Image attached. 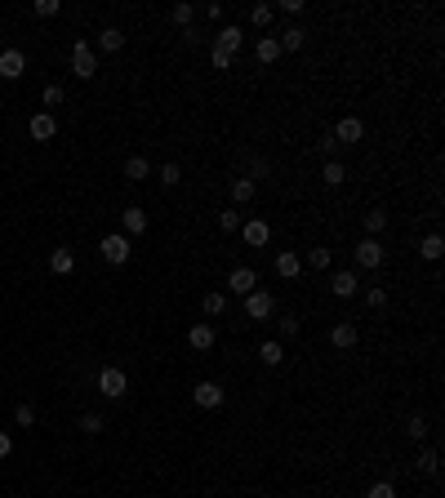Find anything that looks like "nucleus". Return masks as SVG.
Instances as JSON below:
<instances>
[{
	"label": "nucleus",
	"instance_id": "nucleus-1",
	"mask_svg": "<svg viewBox=\"0 0 445 498\" xmlns=\"http://www.w3.org/2000/svg\"><path fill=\"white\" fill-rule=\"evenodd\" d=\"M98 254H103L111 267H121V262H129V254H134V240L121 236V231H111V236L98 240Z\"/></svg>",
	"mask_w": 445,
	"mask_h": 498
},
{
	"label": "nucleus",
	"instance_id": "nucleus-2",
	"mask_svg": "<svg viewBox=\"0 0 445 498\" xmlns=\"http://www.w3.org/2000/svg\"><path fill=\"white\" fill-rule=\"evenodd\" d=\"M72 76H80V80L98 76V54H94L89 40H76V45H72Z\"/></svg>",
	"mask_w": 445,
	"mask_h": 498
},
{
	"label": "nucleus",
	"instance_id": "nucleus-3",
	"mask_svg": "<svg viewBox=\"0 0 445 498\" xmlns=\"http://www.w3.org/2000/svg\"><path fill=\"white\" fill-rule=\"evenodd\" d=\"M98 392H103L107 401H121V396L129 392V378H125V370H116V365L98 370Z\"/></svg>",
	"mask_w": 445,
	"mask_h": 498
},
{
	"label": "nucleus",
	"instance_id": "nucleus-4",
	"mask_svg": "<svg viewBox=\"0 0 445 498\" xmlns=\"http://www.w3.org/2000/svg\"><path fill=\"white\" fill-rule=\"evenodd\" d=\"M268 316H276V298L268 289L245 294V321H268Z\"/></svg>",
	"mask_w": 445,
	"mask_h": 498
},
{
	"label": "nucleus",
	"instance_id": "nucleus-5",
	"mask_svg": "<svg viewBox=\"0 0 445 498\" xmlns=\"http://www.w3.org/2000/svg\"><path fill=\"white\" fill-rule=\"evenodd\" d=\"M329 134H334V143H339V147H352V143H361V138H366V125H361L356 116H343V121H339L334 129H329Z\"/></svg>",
	"mask_w": 445,
	"mask_h": 498
},
{
	"label": "nucleus",
	"instance_id": "nucleus-6",
	"mask_svg": "<svg viewBox=\"0 0 445 498\" xmlns=\"http://www.w3.org/2000/svg\"><path fill=\"white\" fill-rule=\"evenodd\" d=\"M27 134L36 138V143H49V138L58 134V121H54V111H36V116L27 121Z\"/></svg>",
	"mask_w": 445,
	"mask_h": 498
},
{
	"label": "nucleus",
	"instance_id": "nucleus-7",
	"mask_svg": "<svg viewBox=\"0 0 445 498\" xmlns=\"http://www.w3.org/2000/svg\"><path fill=\"white\" fill-rule=\"evenodd\" d=\"M383 258H388V249L378 245V236H366L356 245V262H361V267H383Z\"/></svg>",
	"mask_w": 445,
	"mask_h": 498
},
{
	"label": "nucleus",
	"instance_id": "nucleus-8",
	"mask_svg": "<svg viewBox=\"0 0 445 498\" xmlns=\"http://www.w3.org/2000/svg\"><path fill=\"white\" fill-rule=\"evenodd\" d=\"M227 289H232V294H254L258 289V272L254 267H232V272H227Z\"/></svg>",
	"mask_w": 445,
	"mask_h": 498
},
{
	"label": "nucleus",
	"instance_id": "nucleus-9",
	"mask_svg": "<svg viewBox=\"0 0 445 498\" xmlns=\"http://www.w3.org/2000/svg\"><path fill=\"white\" fill-rule=\"evenodd\" d=\"M192 401L201 405V409H219V405L227 401V392H223L219 383H196V387H192Z\"/></svg>",
	"mask_w": 445,
	"mask_h": 498
},
{
	"label": "nucleus",
	"instance_id": "nucleus-10",
	"mask_svg": "<svg viewBox=\"0 0 445 498\" xmlns=\"http://www.w3.org/2000/svg\"><path fill=\"white\" fill-rule=\"evenodd\" d=\"M241 240L250 245V249H263V245L272 240V227L263 223V218H250V223H241Z\"/></svg>",
	"mask_w": 445,
	"mask_h": 498
},
{
	"label": "nucleus",
	"instance_id": "nucleus-11",
	"mask_svg": "<svg viewBox=\"0 0 445 498\" xmlns=\"http://www.w3.org/2000/svg\"><path fill=\"white\" fill-rule=\"evenodd\" d=\"M187 343L196 347V352H209V347H214V343H219V329H214L209 321H196V325L187 329Z\"/></svg>",
	"mask_w": 445,
	"mask_h": 498
},
{
	"label": "nucleus",
	"instance_id": "nucleus-12",
	"mask_svg": "<svg viewBox=\"0 0 445 498\" xmlns=\"http://www.w3.org/2000/svg\"><path fill=\"white\" fill-rule=\"evenodd\" d=\"M23 72H27V54H23V49H5V54H0V76L18 80Z\"/></svg>",
	"mask_w": 445,
	"mask_h": 498
},
{
	"label": "nucleus",
	"instance_id": "nucleus-13",
	"mask_svg": "<svg viewBox=\"0 0 445 498\" xmlns=\"http://www.w3.org/2000/svg\"><path fill=\"white\" fill-rule=\"evenodd\" d=\"M143 231H147V214H143L138 205H129V209L121 214V236L134 240V236H143Z\"/></svg>",
	"mask_w": 445,
	"mask_h": 498
},
{
	"label": "nucleus",
	"instance_id": "nucleus-14",
	"mask_svg": "<svg viewBox=\"0 0 445 498\" xmlns=\"http://www.w3.org/2000/svg\"><path fill=\"white\" fill-rule=\"evenodd\" d=\"M356 338H361V334H356V325H352V321H339L334 329H329V343H334L339 352H352Z\"/></svg>",
	"mask_w": 445,
	"mask_h": 498
},
{
	"label": "nucleus",
	"instance_id": "nucleus-15",
	"mask_svg": "<svg viewBox=\"0 0 445 498\" xmlns=\"http://www.w3.org/2000/svg\"><path fill=\"white\" fill-rule=\"evenodd\" d=\"M299 272H303V258L294 254V249H281V254H276V276H281V280H294Z\"/></svg>",
	"mask_w": 445,
	"mask_h": 498
},
{
	"label": "nucleus",
	"instance_id": "nucleus-16",
	"mask_svg": "<svg viewBox=\"0 0 445 498\" xmlns=\"http://www.w3.org/2000/svg\"><path fill=\"white\" fill-rule=\"evenodd\" d=\"M227 192H232V209H236V205H250V201H254V192H258V182L241 174V178H232V187H227Z\"/></svg>",
	"mask_w": 445,
	"mask_h": 498
},
{
	"label": "nucleus",
	"instance_id": "nucleus-17",
	"mask_svg": "<svg viewBox=\"0 0 445 498\" xmlns=\"http://www.w3.org/2000/svg\"><path fill=\"white\" fill-rule=\"evenodd\" d=\"M329 289L339 298H352V294H361V280H356V272H334L329 276Z\"/></svg>",
	"mask_w": 445,
	"mask_h": 498
},
{
	"label": "nucleus",
	"instance_id": "nucleus-18",
	"mask_svg": "<svg viewBox=\"0 0 445 498\" xmlns=\"http://www.w3.org/2000/svg\"><path fill=\"white\" fill-rule=\"evenodd\" d=\"M49 272H54V276H72L76 272V254H72V249H54V254H49Z\"/></svg>",
	"mask_w": 445,
	"mask_h": 498
},
{
	"label": "nucleus",
	"instance_id": "nucleus-19",
	"mask_svg": "<svg viewBox=\"0 0 445 498\" xmlns=\"http://www.w3.org/2000/svg\"><path fill=\"white\" fill-rule=\"evenodd\" d=\"M254 58L263 62V67H272V62L281 58V45H276V36H258V45H254Z\"/></svg>",
	"mask_w": 445,
	"mask_h": 498
},
{
	"label": "nucleus",
	"instance_id": "nucleus-20",
	"mask_svg": "<svg viewBox=\"0 0 445 498\" xmlns=\"http://www.w3.org/2000/svg\"><path fill=\"white\" fill-rule=\"evenodd\" d=\"M241 40H245V36H241V27H223L219 36H214V49H223V54H232V58H236Z\"/></svg>",
	"mask_w": 445,
	"mask_h": 498
},
{
	"label": "nucleus",
	"instance_id": "nucleus-21",
	"mask_svg": "<svg viewBox=\"0 0 445 498\" xmlns=\"http://www.w3.org/2000/svg\"><path fill=\"white\" fill-rule=\"evenodd\" d=\"M98 49H103V54H116V49H125V31H121V27H103V31H98Z\"/></svg>",
	"mask_w": 445,
	"mask_h": 498
},
{
	"label": "nucleus",
	"instance_id": "nucleus-22",
	"mask_svg": "<svg viewBox=\"0 0 445 498\" xmlns=\"http://www.w3.org/2000/svg\"><path fill=\"white\" fill-rule=\"evenodd\" d=\"M419 254H423L427 262H436V258L445 254V240H441V231H427V236H423V245H419Z\"/></svg>",
	"mask_w": 445,
	"mask_h": 498
},
{
	"label": "nucleus",
	"instance_id": "nucleus-23",
	"mask_svg": "<svg viewBox=\"0 0 445 498\" xmlns=\"http://www.w3.org/2000/svg\"><path fill=\"white\" fill-rule=\"evenodd\" d=\"M276 45H281V54H285V49H303L307 45V31L303 27H285L281 36H276Z\"/></svg>",
	"mask_w": 445,
	"mask_h": 498
},
{
	"label": "nucleus",
	"instance_id": "nucleus-24",
	"mask_svg": "<svg viewBox=\"0 0 445 498\" xmlns=\"http://www.w3.org/2000/svg\"><path fill=\"white\" fill-rule=\"evenodd\" d=\"M343 178H348V170H343V160H325V165H321V182H325V187H339Z\"/></svg>",
	"mask_w": 445,
	"mask_h": 498
},
{
	"label": "nucleus",
	"instance_id": "nucleus-25",
	"mask_svg": "<svg viewBox=\"0 0 445 498\" xmlns=\"http://www.w3.org/2000/svg\"><path fill=\"white\" fill-rule=\"evenodd\" d=\"M258 360L263 365H281L285 360V347L276 343V338H268V343H258Z\"/></svg>",
	"mask_w": 445,
	"mask_h": 498
},
{
	"label": "nucleus",
	"instance_id": "nucleus-26",
	"mask_svg": "<svg viewBox=\"0 0 445 498\" xmlns=\"http://www.w3.org/2000/svg\"><path fill=\"white\" fill-rule=\"evenodd\" d=\"M147 174H152V165H147V156H129V160H125V178H129V182H143Z\"/></svg>",
	"mask_w": 445,
	"mask_h": 498
},
{
	"label": "nucleus",
	"instance_id": "nucleus-27",
	"mask_svg": "<svg viewBox=\"0 0 445 498\" xmlns=\"http://www.w3.org/2000/svg\"><path fill=\"white\" fill-rule=\"evenodd\" d=\"M223 311H227V294L209 289V294H205V316H223Z\"/></svg>",
	"mask_w": 445,
	"mask_h": 498
},
{
	"label": "nucleus",
	"instance_id": "nucleus-28",
	"mask_svg": "<svg viewBox=\"0 0 445 498\" xmlns=\"http://www.w3.org/2000/svg\"><path fill=\"white\" fill-rule=\"evenodd\" d=\"M419 472H423V476H436V472H441V454H436V450H423V454H419Z\"/></svg>",
	"mask_w": 445,
	"mask_h": 498
},
{
	"label": "nucleus",
	"instance_id": "nucleus-29",
	"mask_svg": "<svg viewBox=\"0 0 445 498\" xmlns=\"http://www.w3.org/2000/svg\"><path fill=\"white\" fill-rule=\"evenodd\" d=\"M383 227H388V214H383V209H370V214H366V236H378Z\"/></svg>",
	"mask_w": 445,
	"mask_h": 498
},
{
	"label": "nucleus",
	"instance_id": "nucleus-30",
	"mask_svg": "<svg viewBox=\"0 0 445 498\" xmlns=\"http://www.w3.org/2000/svg\"><path fill=\"white\" fill-rule=\"evenodd\" d=\"M170 18L187 31V27H192V18H196V9H192V5H174V9H170Z\"/></svg>",
	"mask_w": 445,
	"mask_h": 498
},
{
	"label": "nucleus",
	"instance_id": "nucleus-31",
	"mask_svg": "<svg viewBox=\"0 0 445 498\" xmlns=\"http://www.w3.org/2000/svg\"><path fill=\"white\" fill-rule=\"evenodd\" d=\"M366 498H397V485H392V480H374L366 489Z\"/></svg>",
	"mask_w": 445,
	"mask_h": 498
},
{
	"label": "nucleus",
	"instance_id": "nucleus-32",
	"mask_svg": "<svg viewBox=\"0 0 445 498\" xmlns=\"http://www.w3.org/2000/svg\"><path fill=\"white\" fill-rule=\"evenodd\" d=\"M160 182H165V187H178V182H183V165H165V170H160Z\"/></svg>",
	"mask_w": 445,
	"mask_h": 498
},
{
	"label": "nucleus",
	"instance_id": "nucleus-33",
	"mask_svg": "<svg viewBox=\"0 0 445 498\" xmlns=\"http://www.w3.org/2000/svg\"><path fill=\"white\" fill-rule=\"evenodd\" d=\"M103 427H107V423L98 419V414H80V431H85V436H98Z\"/></svg>",
	"mask_w": 445,
	"mask_h": 498
},
{
	"label": "nucleus",
	"instance_id": "nucleus-34",
	"mask_svg": "<svg viewBox=\"0 0 445 498\" xmlns=\"http://www.w3.org/2000/svg\"><path fill=\"white\" fill-rule=\"evenodd\" d=\"M272 13H276L272 5H254V9H250V23H254V27H268V23H272Z\"/></svg>",
	"mask_w": 445,
	"mask_h": 498
},
{
	"label": "nucleus",
	"instance_id": "nucleus-35",
	"mask_svg": "<svg viewBox=\"0 0 445 498\" xmlns=\"http://www.w3.org/2000/svg\"><path fill=\"white\" fill-rule=\"evenodd\" d=\"M219 227L223 231H241V209H223L219 214Z\"/></svg>",
	"mask_w": 445,
	"mask_h": 498
},
{
	"label": "nucleus",
	"instance_id": "nucleus-36",
	"mask_svg": "<svg viewBox=\"0 0 445 498\" xmlns=\"http://www.w3.org/2000/svg\"><path fill=\"white\" fill-rule=\"evenodd\" d=\"M427 431H432V427H427V423L419 419V414H414V419H410V427H405V436H410V441H423Z\"/></svg>",
	"mask_w": 445,
	"mask_h": 498
},
{
	"label": "nucleus",
	"instance_id": "nucleus-37",
	"mask_svg": "<svg viewBox=\"0 0 445 498\" xmlns=\"http://www.w3.org/2000/svg\"><path fill=\"white\" fill-rule=\"evenodd\" d=\"M383 303H388V289L383 285H370L366 289V307H383Z\"/></svg>",
	"mask_w": 445,
	"mask_h": 498
},
{
	"label": "nucleus",
	"instance_id": "nucleus-38",
	"mask_svg": "<svg viewBox=\"0 0 445 498\" xmlns=\"http://www.w3.org/2000/svg\"><path fill=\"white\" fill-rule=\"evenodd\" d=\"M31 9H36V18H54V13H58L62 5H58V0H36Z\"/></svg>",
	"mask_w": 445,
	"mask_h": 498
},
{
	"label": "nucleus",
	"instance_id": "nucleus-39",
	"mask_svg": "<svg viewBox=\"0 0 445 498\" xmlns=\"http://www.w3.org/2000/svg\"><path fill=\"white\" fill-rule=\"evenodd\" d=\"M13 423H18V427H31V423H36V409H31V405H18V409H13Z\"/></svg>",
	"mask_w": 445,
	"mask_h": 498
},
{
	"label": "nucleus",
	"instance_id": "nucleus-40",
	"mask_svg": "<svg viewBox=\"0 0 445 498\" xmlns=\"http://www.w3.org/2000/svg\"><path fill=\"white\" fill-rule=\"evenodd\" d=\"M317 152H321L325 160H339V156H334V152H339V143H334V134H325V138L317 143Z\"/></svg>",
	"mask_w": 445,
	"mask_h": 498
},
{
	"label": "nucleus",
	"instance_id": "nucleus-41",
	"mask_svg": "<svg viewBox=\"0 0 445 498\" xmlns=\"http://www.w3.org/2000/svg\"><path fill=\"white\" fill-rule=\"evenodd\" d=\"M307 262H312L317 272H325V267H329V249H312V254H307Z\"/></svg>",
	"mask_w": 445,
	"mask_h": 498
},
{
	"label": "nucleus",
	"instance_id": "nucleus-42",
	"mask_svg": "<svg viewBox=\"0 0 445 498\" xmlns=\"http://www.w3.org/2000/svg\"><path fill=\"white\" fill-rule=\"evenodd\" d=\"M209 62H214V72H227V67H232V54H223V49H214V54H209Z\"/></svg>",
	"mask_w": 445,
	"mask_h": 498
},
{
	"label": "nucleus",
	"instance_id": "nucleus-43",
	"mask_svg": "<svg viewBox=\"0 0 445 498\" xmlns=\"http://www.w3.org/2000/svg\"><path fill=\"white\" fill-rule=\"evenodd\" d=\"M40 98H45V107H58V103H62V89H58V85H49Z\"/></svg>",
	"mask_w": 445,
	"mask_h": 498
},
{
	"label": "nucleus",
	"instance_id": "nucleus-44",
	"mask_svg": "<svg viewBox=\"0 0 445 498\" xmlns=\"http://www.w3.org/2000/svg\"><path fill=\"white\" fill-rule=\"evenodd\" d=\"M281 334H285V338L299 334V316H281Z\"/></svg>",
	"mask_w": 445,
	"mask_h": 498
},
{
	"label": "nucleus",
	"instance_id": "nucleus-45",
	"mask_svg": "<svg viewBox=\"0 0 445 498\" xmlns=\"http://www.w3.org/2000/svg\"><path fill=\"white\" fill-rule=\"evenodd\" d=\"M13 454V436H9V431H0V458H9Z\"/></svg>",
	"mask_w": 445,
	"mask_h": 498
},
{
	"label": "nucleus",
	"instance_id": "nucleus-46",
	"mask_svg": "<svg viewBox=\"0 0 445 498\" xmlns=\"http://www.w3.org/2000/svg\"><path fill=\"white\" fill-rule=\"evenodd\" d=\"M250 174L254 178H268V160H250ZM250 174H245V178H250Z\"/></svg>",
	"mask_w": 445,
	"mask_h": 498
},
{
	"label": "nucleus",
	"instance_id": "nucleus-47",
	"mask_svg": "<svg viewBox=\"0 0 445 498\" xmlns=\"http://www.w3.org/2000/svg\"><path fill=\"white\" fill-rule=\"evenodd\" d=\"M281 13H303V0H281Z\"/></svg>",
	"mask_w": 445,
	"mask_h": 498
}]
</instances>
